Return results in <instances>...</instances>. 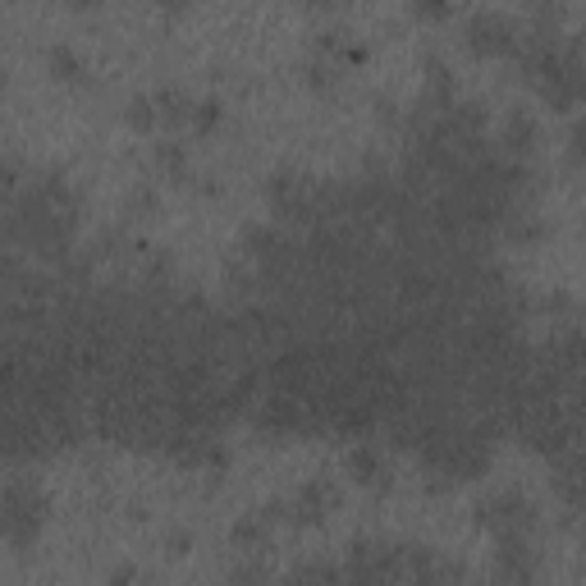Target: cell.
I'll use <instances>...</instances> for the list:
<instances>
[{"mask_svg":"<svg viewBox=\"0 0 586 586\" xmlns=\"http://www.w3.org/2000/svg\"><path fill=\"white\" fill-rule=\"evenodd\" d=\"M266 513H248V518L234 527V545H243V550H257L261 541H266Z\"/></svg>","mask_w":586,"mask_h":586,"instance_id":"cell-7","label":"cell"},{"mask_svg":"<svg viewBox=\"0 0 586 586\" xmlns=\"http://www.w3.org/2000/svg\"><path fill=\"white\" fill-rule=\"evenodd\" d=\"M69 5H78V10H92V5H97V0H69Z\"/></svg>","mask_w":586,"mask_h":586,"instance_id":"cell-14","label":"cell"},{"mask_svg":"<svg viewBox=\"0 0 586 586\" xmlns=\"http://www.w3.org/2000/svg\"><path fill=\"white\" fill-rule=\"evenodd\" d=\"M19 193V165H0V197H14Z\"/></svg>","mask_w":586,"mask_h":586,"instance_id":"cell-12","label":"cell"},{"mask_svg":"<svg viewBox=\"0 0 586 586\" xmlns=\"http://www.w3.org/2000/svg\"><path fill=\"white\" fill-rule=\"evenodd\" d=\"M46 65H51V74L60 78V83H83V55H78L74 46H51Z\"/></svg>","mask_w":586,"mask_h":586,"instance_id":"cell-6","label":"cell"},{"mask_svg":"<svg viewBox=\"0 0 586 586\" xmlns=\"http://www.w3.org/2000/svg\"><path fill=\"white\" fill-rule=\"evenodd\" d=\"M129 120L138 124V129H152V124H156V101L152 97H138V101H133V110H129Z\"/></svg>","mask_w":586,"mask_h":586,"instance_id":"cell-11","label":"cell"},{"mask_svg":"<svg viewBox=\"0 0 586 586\" xmlns=\"http://www.w3.org/2000/svg\"><path fill=\"white\" fill-rule=\"evenodd\" d=\"M413 10H417V19L440 23V19H449V0H413Z\"/></svg>","mask_w":586,"mask_h":586,"instance_id":"cell-10","label":"cell"},{"mask_svg":"<svg viewBox=\"0 0 586 586\" xmlns=\"http://www.w3.org/2000/svg\"><path fill=\"white\" fill-rule=\"evenodd\" d=\"M513 46H518V28H513L504 14L481 10L477 19L467 23V51H472V55L504 60V55H513Z\"/></svg>","mask_w":586,"mask_h":586,"instance_id":"cell-2","label":"cell"},{"mask_svg":"<svg viewBox=\"0 0 586 586\" xmlns=\"http://www.w3.org/2000/svg\"><path fill=\"white\" fill-rule=\"evenodd\" d=\"M156 161H161L165 170L174 174V179H184L188 161H184V152H179V147H174V142H165V147H156Z\"/></svg>","mask_w":586,"mask_h":586,"instance_id":"cell-9","label":"cell"},{"mask_svg":"<svg viewBox=\"0 0 586 586\" xmlns=\"http://www.w3.org/2000/svg\"><path fill=\"white\" fill-rule=\"evenodd\" d=\"M536 10H559V5H564V0H532Z\"/></svg>","mask_w":586,"mask_h":586,"instance_id":"cell-13","label":"cell"},{"mask_svg":"<svg viewBox=\"0 0 586 586\" xmlns=\"http://www.w3.org/2000/svg\"><path fill=\"white\" fill-rule=\"evenodd\" d=\"M348 472H353L362 486H385V477H390V467H385L380 449H371V445H358L353 454H348Z\"/></svg>","mask_w":586,"mask_h":586,"instance_id":"cell-5","label":"cell"},{"mask_svg":"<svg viewBox=\"0 0 586 586\" xmlns=\"http://www.w3.org/2000/svg\"><path fill=\"white\" fill-rule=\"evenodd\" d=\"M339 504L335 486L330 481H307V486L293 490V500H289V518L293 522H321L330 509Z\"/></svg>","mask_w":586,"mask_h":586,"instance_id":"cell-3","label":"cell"},{"mask_svg":"<svg viewBox=\"0 0 586 586\" xmlns=\"http://www.w3.org/2000/svg\"><path fill=\"white\" fill-rule=\"evenodd\" d=\"M46 518V495L33 481H10L0 490V536L10 545H33Z\"/></svg>","mask_w":586,"mask_h":586,"instance_id":"cell-1","label":"cell"},{"mask_svg":"<svg viewBox=\"0 0 586 586\" xmlns=\"http://www.w3.org/2000/svg\"><path fill=\"white\" fill-rule=\"evenodd\" d=\"M536 142H541V129H536V120L527 115V110H513L509 124H504V152L518 156V161H527V156L536 152Z\"/></svg>","mask_w":586,"mask_h":586,"instance_id":"cell-4","label":"cell"},{"mask_svg":"<svg viewBox=\"0 0 586 586\" xmlns=\"http://www.w3.org/2000/svg\"><path fill=\"white\" fill-rule=\"evenodd\" d=\"M303 5H326V0H303Z\"/></svg>","mask_w":586,"mask_h":586,"instance_id":"cell-15","label":"cell"},{"mask_svg":"<svg viewBox=\"0 0 586 586\" xmlns=\"http://www.w3.org/2000/svg\"><path fill=\"white\" fill-rule=\"evenodd\" d=\"M188 124H193L197 133H211L220 124V106H216V101H197V106L188 110Z\"/></svg>","mask_w":586,"mask_h":586,"instance_id":"cell-8","label":"cell"}]
</instances>
